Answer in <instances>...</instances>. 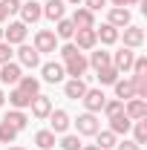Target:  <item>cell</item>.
Returning <instances> with one entry per match:
<instances>
[{
  "label": "cell",
  "instance_id": "6da1fadb",
  "mask_svg": "<svg viewBox=\"0 0 147 150\" xmlns=\"http://www.w3.org/2000/svg\"><path fill=\"white\" fill-rule=\"evenodd\" d=\"M75 127H78V136H95V133L101 130V124H98L95 112H84V115H78Z\"/></svg>",
  "mask_w": 147,
  "mask_h": 150
},
{
  "label": "cell",
  "instance_id": "7a4b0ae2",
  "mask_svg": "<svg viewBox=\"0 0 147 150\" xmlns=\"http://www.w3.org/2000/svg\"><path fill=\"white\" fill-rule=\"evenodd\" d=\"M69 20H72L75 29H95V12H90L87 6H78Z\"/></svg>",
  "mask_w": 147,
  "mask_h": 150
},
{
  "label": "cell",
  "instance_id": "3957f363",
  "mask_svg": "<svg viewBox=\"0 0 147 150\" xmlns=\"http://www.w3.org/2000/svg\"><path fill=\"white\" fill-rule=\"evenodd\" d=\"M124 115H127L130 121L147 118V101L144 98H130V101H124Z\"/></svg>",
  "mask_w": 147,
  "mask_h": 150
},
{
  "label": "cell",
  "instance_id": "277c9868",
  "mask_svg": "<svg viewBox=\"0 0 147 150\" xmlns=\"http://www.w3.org/2000/svg\"><path fill=\"white\" fill-rule=\"evenodd\" d=\"M35 49H37V52H55V49H58V38H55V32L40 29V32L35 35Z\"/></svg>",
  "mask_w": 147,
  "mask_h": 150
},
{
  "label": "cell",
  "instance_id": "5b68a950",
  "mask_svg": "<svg viewBox=\"0 0 147 150\" xmlns=\"http://www.w3.org/2000/svg\"><path fill=\"white\" fill-rule=\"evenodd\" d=\"M87 67H90V64H87V58L81 55V52H78V55H72L69 61H64V72L72 75V78H81V75L87 72Z\"/></svg>",
  "mask_w": 147,
  "mask_h": 150
},
{
  "label": "cell",
  "instance_id": "8992f818",
  "mask_svg": "<svg viewBox=\"0 0 147 150\" xmlns=\"http://www.w3.org/2000/svg\"><path fill=\"white\" fill-rule=\"evenodd\" d=\"M3 40H6V43H23V40H26V23H23V20L9 23V29H3Z\"/></svg>",
  "mask_w": 147,
  "mask_h": 150
},
{
  "label": "cell",
  "instance_id": "52a82bcc",
  "mask_svg": "<svg viewBox=\"0 0 147 150\" xmlns=\"http://www.w3.org/2000/svg\"><path fill=\"white\" fill-rule=\"evenodd\" d=\"M81 101H84L87 112H101V107H104V101H107V98H104V93H101V90H87Z\"/></svg>",
  "mask_w": 147,
  "mask_h": 150
},
{
  "label": "cell",
  "instance_id": "ba28073f",
  "mask_svg": "<svg viewBox=\"0 0 147 150\" xmlns=\"http://www.w3.org/2000/svg\"><path fill=\"white\" fill-rule=\"evenodd\" d=\"M87 90H90V87H87V81H84V78H69V81H66V87H64L66 98H72V101H81Z\"/></svg>",
  "mask_w": 147,
  "mask_h": 150
},
{
  "label": "cell",
  "instance_id": "9c48e42d",
  "mask_svg": "<svg viewBox=\"0 0 147 150\" xmlns=\"http://www.w3.org/2000/svg\"><path fill=\"white\" fill-rule=\"evenodd\" d=\"M144 43V29H139V26H124V46L127 49H139Z\"/></svg>",
  "mask_w": 147,
  "mask_h": 150
},
{
  "label": "cell",
  "instance_id": "30bf717a",
  "mask_svg": "<svg viewBox=\"0 0 147 150\" xmlns=\"http://www.w3.org/2000/svg\"><path fill=\"white\" fill-rule=\"evenodd\" d=\"M133 61H136V52L124 46V49H118V52L112 55V67H115L118 72H127L130 67H133Z\"/></svg>",
  "mask_w": 147,
  "mask_h": 150
},
{
  "label": "cell",
  "instance_id": "8fae6325",
  "mask_svg": "<svg viewBox=\"0 0 147 150\" xmlns=\"http://www.w3.org/2000/svg\"><path fill=\"white\" fill-rule=\"evenodd\" d=\"M0 81L3 84H18L20 81V67L15 64V61H6V64H0Z\"/></svg>",
  "mask_w": 147,
  "mask_h": 150
},
{
  "label": "cell",
  "instance_id": "7c38bea8",
  "mask_svg": "<svg viewBox=\"0 0 147 150\" xmlns=\"http://www.w3.org/2000/svg\"><path fill=\"white\" fill-rule=\"evenodd\" d=\"M75 46L78 49H92L95 43H98V38H95V29H75Z\"/></svg>",
  "mask_w": 147,
  "mask_h": 150
},
{
  "label": "cell",
  "instance_id": "4fadbf2b",
  "mask_svg": "<svg viewBox=\"0 0 147 150\" xmlns=\"http://www.w3.org/2000/svg\"><path fill=\"white\" fill-rule=\"evenodd\" d=\"M29 107H32V115H35V118H46V115L52 112V101H49L46 95L37 93L35 98H32V104H29Z\"/></svg>",
  "mask_w": 147,
  "mask_h": 150
},
{
  "label": "cell",
  "instance_id": "5bb4252c",
  "mask_svg": "<svg viewBox=\"0 0 147 150\" xmlns=\"http://www.w3.org/2000/svg\"><path fill=\"white\" fill-rule=\"evenodd\" d=\"M18 58H20V64H23V67H32V69L40 64V52H37L35 46H26V43H20Z\"/></svg>",
  "mask_w": 147,
  "mask_h": 150
},
{
  "label": "cell",
  "instance_id": "9a60e30c",
  "mask_svg": "<svg viewBox=\"0 0 147 150\" xmlns=\"http://www.w3.org/2000/svg\"><path fill=\"white\" fill-rule=\"evenodd\" d=\"M130 127H133V121H130L127 115H124V110L115 112V115H110V130L115 133V136H127Z\"/></svg>",
  "mask_w": 147,
  "mask_h": 150
},
{
  "label": "cell",
  "instance_id": "2e32d148",
  "mask_svg": "<svg viewBox=\"0 0 147 150\" xmlns=\"http://www.w3.org/2000/svg\"><path fill=\"white\" fill-rule=\"evenodd\" d=\"M46 118L52 124V133H66L69 130V115H66V110H52Z\"/></svg>",
  "mask_w": 147,
  "mask_h": 150
},
{
  "label": "cell",
  "instance_id": "e0dca14e",
  "mask_svg": "<svg viewBox=\"0 0 147 150\" xmlns=\"http://www.w3.org/2000/svg\"><path fill=\"white\" fill-rule=\"evenodd\" d=\"M20 15H23V23H35L43 18V9H40V3L29 0V3H20Z\"/></svg>",
  "mask_w": 147,
  "mask_h": 150
},
{
  "label": "cell",
  "instance_id": "ac0fdd59",
  "mask_svg": "<svg viewBox=\"0 0 147 150\" xmlns=\"http://www.w3.org/2000/svg\"><path fill=\"white\" fill-rule=\"evenodd\" d=\"M110 26H115V29H121V26H130V9L127 6H112L110 9V20H107Z\"/></svg>",
  "mask_w": 147,
  "mask_h": 150
},
{
  "label": "cell",
  "instance_id": "d6986e66",
  "mask_svg": "<svg viewBox=\"0 0 147 150\" xmlns=\"http://www.w3.org/2000/svg\"><path fill=\"white\" fill-rule=\"evenodd\" d=\"M64 64H55V61H52V64H43V81H46V84H58V81H64Z\"/></svg>",
  "mask_w": 147,
  "mask_h": 150
},
{
  "label": "cell",
  "instance_id": "ffe728a7",
  "mask_svg": "<svg viewBox=\"0 0 147 150\" xmlns=\"http://www.w3.org/2000/svg\"><path fill=\"white\" fill-rule=\"evenodd\" d=\"M112 87H115V98H118V101H130V98H136L133 78H127V81H115Z\"/></svg>",
  "mask_w": 147,
  "mask_h": 150
},
{
  "label": "cell",
  "instance_id": "44dd1931",
  "mask_svg": "<svg viewBox=\"0 0 147 150\" xmlns=\"http://www.w3.org/2000/svg\"><path fill=\"white\" fill-rule=\"evenodd\" d=\"M18 90H23L26 95H32V98H35V95L40 93V81H37V78H32V75H20Z\"/></svg>",
  "mask_w": 147,
  "mask_h": 150
},
{
  "label": "cell",
  "instance_id": "7402d4cb",
  "mask_svg": "<svg viewBox=\"0 0 147 150\" xmlns=\"http://www.w3.org/2000/svg\"><path fill=\"white\" fill-rule=\"evenodd\" d=\"M9 104H12L15 110H26V107L32 104V95H26L23 90H18V87H15V90L9 93Z\"/></svg>",
  "mask_w": 147,
  "mask_h": 150
},
{
  "label": "cell",
  "instance_id": "603a6c76",
  "mask_svg": "<svg viewBox=\"0 0 147 150\" xmlns=\"http://www.w3.org/2000/svg\"><path fill=\"white\" fill-rule=\"evenodd\" d=\"M87 64L98 72V69H104V67H112V55H110V52H92Z\"/></svg>",
  "mask_w": 147,
  "mask_h": 150
},
{
  "label": "cell",
  "instance_id": "cb8c5ba5",
  "mask_svg": "<svg viewBox=\"0 0 147 150\" xmlns=\"http://www.w3.org/2000/svg\"><path fill=\"white\" fill-rule=\"evenodd\" d=\"M3 121H9V124H12L18 133H20V130H26V124H29V118H26V112H23V110H12L6 118H3Z\"/></svg>",
  "mask_w": 147,
  "mask_h": 150
},
{
  "label": "cell",
  "instance_id": "d4e9b609",
  "mask_svg": "<svg viewBox=\"0 0 147 150\" xmlns=\"http://www.w3.org/2000/svg\"><path fill=\"white\" fill-rule=\"evenodd\" d=\"M95 38H98L101 43H115V40H118V29L110 26V23H104L101 29H95Z\"/></svg>",
  "mask_w": 147,
  "mask_h": 150
},
{
  "label": "cell",
  "instance_id": "484cf974",
  "mask_svg": "<svg viewBox=\"0 0 147 150\" xmlns=\"http://www.w3.org/2000/svg\"><path fill=\"white\" fill-rule=\"evenodd\" d=\"M43 15L49 20H61L64 18V0H49V3L43 6Z\"/></svg>",
  "mask_w": 147,
  "mask_h": 150
},
{
  "label": "cell",
  "instance_id": "4316f807",
  "mask_svg": "<svg viewBox=\"0 0 147 150\" xmlns=\"http://www.w3.org/2000/svg\"><path fill=\"white\" fill-rule=\"evenodd\" d=\"M35 144H37L40 150H52V147H55V133H52V130L35 133Z\"/></svg>",
  "mask_w": 147,
  "mask_h": 150
},
{
  "label": "cell",
  "instance_id": "83f0119b",
  "mask_svg": "<svg viewBox=\"0 0 147 150\" xmlns=\"http://www.w3.org/2000/svg\"><path fill=\"white\" fill-rule=\"evenodd\" d=\"M75 35V26L69 18H61L58 20V29H55V38H64V40H69V38Z\"/></svg>",
  "mask_w": 147,
  "mask_h": 150
},
{
  "label": "cell",
  "instance_id": "f1b7e54d",
  "mask_svg": "<svg viewBox=\"0 0 147 150\" xmlns=\"http://www.w3.org/2000/svg\"><path fill=\"white\" fill-rule=\"evenodd\" d=\"M95 139H98V147H101V150H112V147H115V133H112V130H98Z\"/></svg>",
  "mask_w": 147,
  "mask_h": 150
},
{
  "label": "cell",
  "instance_id": "f546056e",
  "mask_svg": "<svg viewBox=\"0 0 147 150\" xmlns=\"http://www.w3.org/2000/svg\"><path fill=\"white\" fill-rule=\"evenodd\" d=\"M15 139H18V130L9 121H0V144H12Z\"/></svg>",
  "mask_w": 147,
  "mask_h": 150
},
{
  "label": "cell",
  "instance_id": "4dcf8cb0",
  "mask_svg": "<svg viewBox=\"0 0 147 150\" xmlns=\"http://www.w3.org/2000/svg\"><path fill=\"white\" fill-rule=\"evenodd\" d=\"M130 130H133V136H136V144H144V142H147V121H144V118H139Z\"/></svg>",
  "mask_w": 147,
  "mask_h": 150
},
{
  "label": "cell",
  "instance_id": "1f68e13d",
  "mask_svg": "<svg viewBox=\"0 0 147 150\" xmlns=\"http://www.w3.org/2000/svg\"><path fill=\"white\" fill-rule=\"evenodd\" d=\"M118 69H115V67H104V69H98V81H101V84H115V81H118Z\"/></svg>",
  "mask_w": 147,
  "mask_h": 150
},
{
  "label": "cell",
  "instance_id": "d6a6232c",
  "mask_svg": "<svg viewBox=\"0 0 147 150\" xmlns=\"http://www.w3.org/2000/svg\"><path fill=\"white\" fill-rule=\"evenodd\" d=\"M101 110L107 112V118H110V115H115V112L124 110V101H118V98H112V101H104V107H101Z\"/></svg>",
  "mask_w": 147,
  "mask_h": 150
},
{
  "label": "cell",
  "instance_id": "836d02e7",
  "mask_svg": "<svg viewBox=\"0 0 147 150\" xmlns=\"http://www.w3.org/2000/svg\"><path fill=\"white\" fill-rule=\"evenodd\" d=\"M61 150H81V139L78 136H64L61 139Z\"/></svg>",
  "mask_w": 147,
  "mask_h": 150
},
{
  "label": "cell",
  "instance_id": "e575fe53",
  "mask_svg": "<svg viewBox=\"0 0 147 150\" xmlns=\"http://www.w3.org/2000/svg\"><path fill=\"white\" fill-rule=\"evenodd\" d=\"M130 69H133V75H144L147 72V58H136Z\"/></svg>",
  "mask_w": 147,
  "mask_h": 150
},
{
  "label": "cell",
  "instance_id": "d590c367",
  "mask_svg": "<svg viewBox=\"0 0 147 150\" xmlns=\"http://www.w3.org/2000/svg\"><path fill=\"white\" fill-rule=\"evenodd\" d=\"M6 61H12V43L0 40V64H6Z\"/></svg>",
  "mask_w": 147,
  "mask_h": 150
},
{
  "label": "cell",
  "instance_id": "8d00e7d4",
  "mask_svg": "<svg viewBox=\"0 0 147 150\" xmlns=\"http://www.w3.org/2000/svg\"><path fill=\"white\" fill-rule=\"evenodd\" d=\"M78 52H81V49H78L75 43H66V46H61V58H64V61H69V58L78 55Z\"/></svg>",
  "mask_w": 147,
  "mask_h": 150
},
{
  "label": "cell",
  "instance_id": "74e56055",
  "mask_svg": "<svg viewBox=\"0 0 147 150\" xmlns=\"http://www.w3.org/2000/svg\"><path fill=\"white\" fill-rule=\"evenodd\" d=\"M0 3H3V9H6L9 15H12V12H18V9H20V0H0Z\"/></svg>",
  "mask_w": 147,
  "mask_h": 150
},
{
  "label": "cell",
  "instance_id": "f35d334b",
  "mask_svg": "<svg viewBox=\"0 0 147 150\" xmlns=\"http://www.w3.org/2000/svg\"><path fill=\"white\" fill-rule=\"evenodd\" d=\"M84 3H87V9H90V12H98L101 6H107V0H84Z\"/></svg>",
  "mask_w": 147,
  "mask_h": 150
},
{
  "label": "cell",
  "instance_id": "ab89813d",
  "mask_svg": "<svg viewBox=\"0 0 147 150\" xmlns=\"http://www.w3.org/2000/svg\"><path fill=\"white\" fill-rule=\"evenodd\" d=\"M115 147H118V150H141V144H136V142H127V139H124V142L115 144Z\"/></svg>",
  "mask_w": 147,
  "mask_h": 150
},
{
  "label": "cell",
  "instance_id": "60d3db41",
  "mask_svg": "<svg viewBox=\"0 0 147 150\" xmlns=\"http://www.w3.org/2000/svg\"><path fill=\"white\" fill-rule=\"evenodd\" d=\"M6 18H9V12H6V9H3V3H0V23H3Z\"/></svg>",
  "mask_w": 147,
  "mask_h": 150
},
{
  "label": "cell",
  "instance_id": "b9f144b4",
  "mask_svg": "<svg viewBox=\"0 0 147 150\" xmlns=\"http://www.w3.org/2000/svg\"><path fill=\"white\" fill-rule=\"evenodd\" d=\"M112 6H118V9H121V6H127V0H112Z\"/></svg>",
  "mask_w": 147,
  "mask_h": 150
},
{
  "label": "cell",
  "instance_id": "7bdbcfd3",
  "mask_svg": "<svg viewBox=\"0 0 147 150\" xmlns=\"http://www.w3.org/2000/svg\"><path fill=\"white\" fill-rule=\"evenodd\" d=\"M81 150H101L98 144H87V147H81Z\"/></svg>",
  "mask_w": 147,
  "mask_h": 150
},
{
  "label": "cell",
  "instance_id": "ee69618b",
  "mask_svg": "<svg viewBox=\"0 0 147 150\" xmlns=\"http://www.w3.org/2000/svg\"><path fill=\"white\" fill-rule=\"evenodd\" d=\"M136 3H144V0H127V6H136Z\"/></svg>",
  "mask_w": 147,
  "mask_h": 150
},
{
  "label": "cell",
  "instance_id": "f6af8a7d",
  "mask_svg": "<svg viewBox=\"0 0 147 150\" xmlns=\"http://www.w3.org/2000/svg\"><path fill=\"white\" fill-rule=\"evenodd\" d=\"M66 3H72V6H81V3H84V0H66Z\"/></svg>",
  "mask_w": 147,
  "mask_h": 150
},
{
  "label": "cell",
  "instance_id": "bcb514c9",
  "mask_svg": "<svg viewBox=\"0 0 147 150\" xmlns=\"http://www.w3.org/2000/svg\"><path fill=\"white\" fill-rule=\"evenodd\" d=\"M3 101H6V93H3V90H0V107H3Z\"/></svg>",
  "mask_w": 147,
  "mask_h": 150
},
{
  "label": "cell",
  "instance_id": "7dc6e473",
  "mask_svg": "<svg viewBox=\"0 0 147 150\" xmlns=\"http://www.w3.org/2000/svg\"><path fill=\"white\" fill-rule=\"evenodd\" d=\"M9 150H26V147H9Z\"/></svg>",
  "mask_w": 147,
  "mask_h": 150
},
{
  "label": "cell",
  "instance_id": "c3c4849f",
  "mask_svg": "<svg viewBox=\"0 0 147 150\" xmlns=\"http://www.w3.org/2000/svg\"><path fill=\"white\" fill-rule=\"evenodd\" d=\"M0 40H3V29H0Z\"/></svg>",
  "mask_w": 147,
  "mask_h": 150
}]
</instances>
